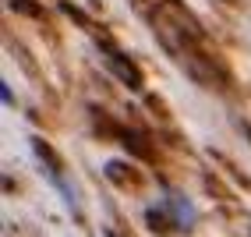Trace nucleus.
<instances>
[{"label":"nucleus","instance_id":"nucleus-1","mask_svg":"<svg viewBox=\"0 0 251 237\" xmlns=\"http://www.w3.org/2000/svg\"><path fill=\"white\" fill-rule=\"evenodd\" d=\"M127 4L142 14V22L159 39L166 57L191 81H198L205 89L226 85V64L212 50L209 32L198 25V18L191 14V7L184 0H127Z\"/></svg>","mask_w":251,"mask_h":237},{"label":"nucleus","instance_id":"nucleus-3","mask_svg":"<svg viewBox=\"0 0 251 237\" xmlns=\"http://www.w3.org/2000/svg\"><path fill=\"white\" fill-rule=\"evenodd\" d=\"M99 50H103V57H106V64H110V71L121 78L127 89H142V71H138V64H135V60L124 57L121 50H113V43H99Z\"/></svg>","mask_w":251,"mask_h":237},{"label":"nucleus","instance_id":"nucleus-2","mask_svg":"<svg viewBox=\"0 0 251 237\" xmlns=\"http://www.w3.org/2000/svg\"><path fill=\"white\" fill-rule=\"evenodd\" d=\"M103 174H106V181L113 188H121V191H142L145 188V174L131 159H106Z\"/></svg>","mask_w":251,"mask_h":237},{"label":"nucleus","instance_id":"nucleus-4","mask_svg":"<svg viewBox=\"0 0 251 237\" xmlns=\"http://www.w3.org/2000/svg\"><path fill=\"white\" fill-rule=\"evenodd\" d=\"M11 7H14V11H28V14H36V18L43 14V11H39L36 4H32V0H11Z\"/></svg>","mask_w":251,"mask_h":237}]
</instances>
